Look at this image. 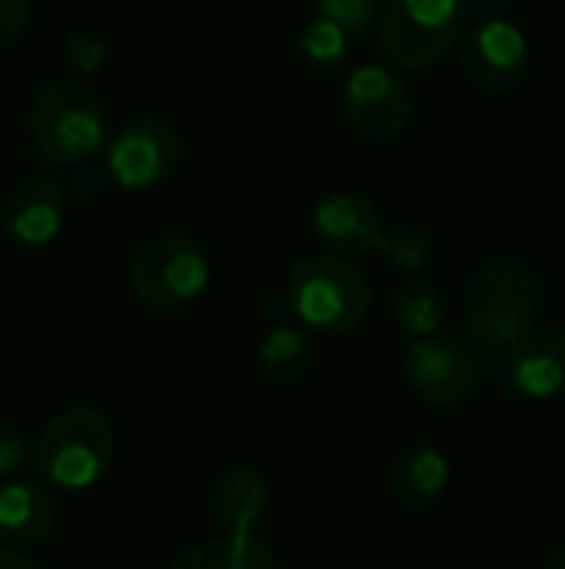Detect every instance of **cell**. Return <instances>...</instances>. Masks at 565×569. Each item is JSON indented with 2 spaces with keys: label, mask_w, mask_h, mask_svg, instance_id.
I'll return each mask as SVG.
<instances>
[{
  "label": "cell",
  "mask_w": 565,
  "mask_h": 569,
  "mask_svg": "<svg viewBox=\"0 0 565 569\" xmlns=\"http://www.w3.org/2000/svg\"><path fill=\"white\" fill-rule=\"evenodd\" d=\"M509 387L533 403L565 397V330L546 327L526 333L506 357Z\"/></svg>",
  "instance_id": "11"
},
{
  "label": "cell",
  "mask_w": 565,
  "mask_h": 569,
  "mask_svg": "<svg viewBox=\"0 0 565 569\" xmlns=\"http://www.w3.org/2000/svg\"><path fill=\"white\" fill-rule=\"evenodd\" d=\"M27 130L50 163L73 167L107 147L110 120L100 97L87 83L50 77L30 97Z\"/></svg>",
  "instance_id": "2"
},
{
  "label": "cell",
  "mask_w": 565,
  "mask_h": 569,
  "mask_svg": "<svg viewBox=\"0 0 565 569\" xmlns=\"http://www.w3.org/2000/svg\"><path fill=\"white\" fill-rule=\"evenodd\" d=\"M390 310H393V320L396 327L413 337V340H423V337H433L443 330V320H446V297L440 287L426 283V280H410L403 287H396L393 300H390Z\"/></svg>",
  "instance_id": "19"
},
{
  "label": "cell",
  "mask_w": 565,
  "mask_h": 569,
  "mask_svg": "<svg viewBox=\"0 0 565 569\" xmlns=\"http://www.w3.org/2000/svg\"><path fill=\"white\" fill-rule=\"evenodd\" d=\"M113 423L93 407H70L57 413L33 443L37 473L57 490H87L113 463Z\"/></svg>",
  "instance_id": "4"
},
{
  "label": "cell",
  "mask_w": 565,
  "mask_h": 569,
  "mask_svg": "<svg viewBox=\"0 0 565 569\" xmlns=\"http://www.w3.org/2000/svg\"><path fill=\"white\" fill-rule=\"evenodd\" d=\"M30 20V0H0V50H10Z\"/></svg>",
  "instance_id": "24"
},
{
  "label": "cell",
  "mask_w": 565,
  "mask_h": 569,
  "mask_svg": "<svg viewBox=\"0 0 565 569\" xmlns=\"http://www.w3.org/2000/svg\"><path fill=\"white\" fill-rule=\"evenodd\" d=\"M466 10H476L483 20H506V13L519 10L523 0H463Z\"/></svg>",
  "instance_id": "26"
},
{
  "label": "cell",
  "mask_w": 565,
  "mask_h": 569,
  "mask_svg": "<svg viewBox=\"0 0 565 569\" xmlns=\"http://www.w3.org/2000/svg\"><path fill=\"white\" fill-rule=\"evenodd\" d=\"M460 317L480 353L506 357L526 333L539 327L543 280L519 257H490L470 273Z\"/></svg>",
  "instance_id": "1"
},
{
  "label": "cell",
  "mask_w": 565,
  "mask_h": 569,
  "mask_svg": "<svg viewBox=\"0 0 565 569\" xmlns=\"http://www.w3.org/2000/svg\"><path fill=\"white\" fill-rule=\"evenodd\" d=\"M63 57L67 63L77 70V73H97L103 63H107V43L97 40L93 33H83V30H70L63 33Z\"/></svg>",
  "instance_id": "23"
},
{
  "label": "cell",
  "mask_w": 565,
  "mask_h": 569,
  "mask_svg": "<svg viewBox=\"0 0 565 569\" xmlns=\"http://www.w3.org/2000/svg\"><path fill=\"white\" fill-rule=\"evenodd\" d=\"M466 33L463 0H386L376 17L380 53L396 70H430Z\"/></svg>",
  "instance_id": "5"
},
{
  "label": "cell",
  "mask_w": 565,
  "mask_h": 569,
  "mask_svg": "<svg viewBox=\"0 0 565 569\" xmlns=\"http://www.w3.org/2000/svg\"><path fill=\"white\" fill-rule=\"evenodd\" d=\"M313 10L316 17L336 23L346 37H356L376 23L383 3L380 0H313Z\"/></svg>",
  "instance_id": "22"
},
{
  "label": "cell",
  "mask_w": 565,
  "mask_h": 569,
  "mask_svg": "<svg viewBox=\"0 0 565 569\" xmlns=\"http://www.w3.org/2000/svg\"><path fill=\"white\" fill-rule=\"evenodd\" d=\"M0 569H43L40 563H33L30 557L23 553H13V550H0Z\"/></svg>",
  "instance_id": "27"
},
{
  "label": "cell",
  "mask_w": 565,
  "mask_h": 569,
  "mask_svg": "<svg viewBox=\"0 0 565 569\" xmlns=\"http://www.w3.org/2000/svg\"><path fill=\"white\" fill-rule=\"evenodd\" d=\"M343 117L360 140L390 143L410 130L413 97L393 70L363 63L343 83Z\"/></svg>",
  "instance_id": "8"
},
{
  "label": "cell",
  "mask_w": 565,
  "mask_h": 569,
  "mask_svg": "<svg viewBox=\"0 0 565 569\" xmlns=\"http://www.w3.org/2000/svg\"><path fill=\"white\" fill-rule=\"evenodd\" d=\"M346 43H350V37H346L336 23L323 20V17L310 20V23L296 33V50H300V57H303L310 67H316V70H336V67L346 60Z\"/></svg>",
  "instance_id": "20"
},
{
  "label": "cell",
  "mask_w": 565,
  "mask_h": 569,
  "mask_svg": "<svg viewBox=\"0 0 565 569\" xmlns=\"http://www.w3.org/2000/svg\"><path fill=\"white\" fill-rule=\"evenodd\" d=\"M266 510L270 487L246 463L226 467L210 487V513L223 537H256V527L263 523Z\"/></svg>",
  "instance_id": "14"
},
{
  "label": "cell",
  "mask_w": 565,
  "mask_h": 569,
  "mask_svg": "<svg viewBox=\"0 0 565 569\" xmlns=\"http://www.w3.org/2000/svg\"><path fill=\"white\" fill-rule=\"evenodd\" d=\"M380 253L396 267V270H406V273H420L430 267L433 260V237L413 223H400L393 230H383V240H380Z\"/></svg>",
  "instance_id": "21"
},
{
  "label": "cell",
  "mask_w": 565,
  "mask_h": 569,
  "mask_svg": "<svg viewBox=\"0 0 565 569\" xmlns=\"http://www.w3.org/2000/svg\"><path fill=\"white\" fill-rule=\"evenodd\" d=\"M286 300L300 327L326 337H343L370 317L373 290L350 260L336 253H310L293 263Z\"/></svg>",
  "instance_id": "3"
},
{
  "label": "cell",
  "mask_w": 565,
  "mask_h": 569,
  "mask_svg": "<svg viewBox=\"0 0 565 569\" xmlns=\"http://www.w3.org/2000/svg\"><path fill=\"white\" fill-rule=\"evenodd\" d=\"M180 163V137L160 117H137L110 137L107 170L123 190H153Z\"/></svg>",
  "instance_id": "9"
},
{
  "label": "cell",
  "mask_w": 565,
  "mask_h": 569,
  "mask_svg": "<svg viewBox=\"0 0 565 569\" xmlns=\"http://www.w3.org/2000/svg\"><path fill=\"white\" fill-rule=\"evenodd\" d=\"M57 527V500L40 483H7L0 490V540L13 547H40Z\"/></svg>",
  "instance_id": "16"
},
{
  "label": "cell",
  "mask_w": 565,
  "mask_h": 569,
  "mask_svg": "<svg viewBox=\"0 0 565 569\" xmlns=\"http://www.w3.org/2000/svg\"><path fill=\"white\" fill-rule=\"evenodd\" d=\"M543 569H565V547H563V550H556V553H553V557L546 560V567H543Z\"/></svg>",
  "instance_id": "28"
},
{
  "label": "cell",
  "mask_w": 565,
  "mask_h": 569,
  "mask_svg": "<svg viewBox=\"0 0 565 569\" xmlns=\"http://www.w3.org/2000/svg\"><path fill=\"white\" fill-rule=\"evenodd\" d=\"M313 230L330 250H336V257H360L380 250L383 217L366 193L333 190L316 203Z\"/></svg>",
  "instance_id": "12"
},
{
  "label": "cell",
  "mask_w": 565,
  "mask_h": 569,
  "mask_svg": "<svg viewBox=\"0 0 565 569\" xmlns=\"http://www.w3.org/2000/svg\"><path fill=\"white\" fill-rule=\"evenodd\" d=\"M460 67L473 87L509 93L526 83L533 50L526 33L509 20H483L460 40Z\"/></svg>",
  "instance_id": "10"
},
{
  "label": "cell",
  "mask_w": 565,
  "mask_h": 569,
  "mask_svg": "<svg viewBox=\"0 0 565 569\" xmlns=\"http://www.w3.org/2000/svg\"><path fill=\"white\" fill-rule=\"evenodd\" d=\"M260 370L273 387H300L310 373L313 350L300 327H276L260 340Z\"/></svg>",
  "instance_id": "18"
},
{
  "label": "cell",
  "mask_w": 565,
  "mask_h": 569,
  "mask_svg": "<svg viewBox=\"0 0 565 569\" xmlns=\"http://www.w3.org/2000/svg\"><path fill=\"white\" fill-rule=\"evenodd\" d=\"M453 477L450 457L433 443H410L390 463V493L406 513H426L446 493Z\"/></svg>",
  "instance_id": "15"
},
{
  "label": "cell",
  "mask_w": 565,
  "mask_h": 569,
  "mask_svg": "<svg viewBox=\"0 0 565 569\" xmlns=\"http://www.w3.org/2000/svg\"><path fill=\"white\" fill-rule=\"evenodd\" d=\"M127 283L143 310L176 313L206 290L210 263L190 237L157 233L133 250Z\"/></svg>",
  "instance_id": "6"
},
{
  "label": "cell",
  "mask_w": 565,
  "mask_h": 569,
  "mask_svg": "<svg viewBox=\"0 0 565 569\" xmlns=\"http://www.w3.org/2000/svg\"><path fill=\"white\" fill-rule=\"evenodd\" d=\"M63 210L60 187L43 177H30L10 187L0 210V227L20 247H47L63 227Z\"/></svg>",
  "instance_id": "13"
},
{
  "label": "cell",
  "mask_w": 565,
  "mask_h": 569,
  "mask_svg": "<svg viewBox=\"0 0 565 569\" xmlns=\"http://www.w3.org/2000/svg\"><path fill=\"white\" fill-rule=\"evenodd\" d=\"M170 569H283L276 553L256 537H210L186 547Z\"/></svg>",
  "instance_id": "17"
},
{
  "label": "cell",
  "mask_w": 565,
  "mask_h": 569,
  "mask_svg": "<svg viewBox=\"0 0 565 569\" xmlns=\"http://www.w3.org/2000/svg\"><path fill=\"white\" fill-rule=\"evenodd\" d=\"M406 377L413 393L433 410H456L470 403L480 390L483 377V353L456 337V333H433L413 340L406 350Z\"/></svg>",
  "instance_id": "7"
},
{
  "label": "cell",
  "mask_w": 565,
  "mask_h": 569,
  "mask_svg": "<svg viewBox=\"0 0 565 569\" xmlns=\"http://www.w3.org/2000/svg\"><path fill=\"white\" fill-rule=\"evenodd\" d=\"M30 453H33L30 450V440L20 430L0 427V477L3 473H13L17 467H23Z\"/></svg>",
  "instance_id": "25"
}]
</instances>
